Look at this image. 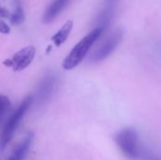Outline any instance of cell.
<instances>
[{"label": "cell", "instance_id": "cell-9", "mask_svg": "<svg viewBox=\"0 0 161 160\" xmlns=\"http://www.w3.org/2000/svg\"><path fill=\"white\" fill-rule=\"evenodd\" d=\"M73 25H74L73 21L69 20L62 25V27L55 35H53L52 41L56 46H60L61 44H63L66 41V40L68 39V37L73 29Z\"/></svg>", "mask_w": 161, "mask_h": 160}, {"label": "cell", "instance_id": "cell-5", "mask_svg": "<svg viewBox=\"0 0 161 160\" xmlns=\"http://www.w3.org/2000/svg\"><path fill=\"white\" fill-rule=\"evenodd\" d=\"M36 49L34 46H26L17 51L10 58L3 61L6 67L12 68L13 71H22L25 69L34 59Z\"/></svg>", "mask_w": 161, "mask_h": 160}, {"label": "cell", "instance_id": "cell-2", "mask_svg": "<svg viewBox=\"0 0 161 160\" xmlns=\"http://www.w3.org/2000/svg\"><path fill=\"white\" fill-rule=\"evenodd\" d=\"M115 141L120 151L125 157L130 160L139 158V135L136 129L132 127L122 129L116 134Z\"/></svg>", "mask_w": 161, "mask_h": 160}, {"label": "cell", "instance_id": "cell-4", "mask_svg": "<svg viewBox=\"0 0 161 160\" xmlns=\"http://www.w3.org/2000/svg\"><path fill=\"white\" fill-rule=\"evenodd\" d=\"M123 40V31L121 29H116L113 31L93 52L91 59L93 62H99L107 58L120 44Z\"/></svg>", "mask_w": 161, "mask_h": 160}, {"label": "cell", "instance_id": "cell-8", "mask_svg": "<svg viewBox=\"0 0 161 160\" xmlns=\"http://www.w3.org/2000/svg\"><path fill=\"white\" fill-rule=\"evenodd\" d=\"M32 140H33V134L29 133L27 134L24 140L17 145V147L14 149V151L12 152L11 156L9 157L8 160H22L25 156L27 153V150L29 149L31 143H32Z\"/></svg>", "mask_w": 161, "mask_h": 160}, {"label": "cell", "instance_id": "cell-3", "mask_svg": "<svg viewBox=\"0 0 161 160\" xmlns=\"http://www.w3.org/2000/svg\"><path fill=\"white\" fill-rule=\"evenodd\" d=\"M32 103L31 97H26L23 100V102L19 105L17 109L12 113V115L8 120L4 129L2 130L0 134V151H4L8 143L12 139V136L14 132L16 131L20 122L24 118L25 112L29 108L30 105Z\"/></svg>", "mask_w": 161, "mask_h": 160}, {"label": "cell", "instance_id": "cell-1", "mask_svg": "<svg viewBox=\"0 0 161 160\" xmlns=\"http://www.w3.org/2000/svg\"><path fill=\"white\" fill-rule=\"evenodd\" d=\"M105 29L102 27H95L83 39H81L71 50L68 56L64 58L62 66L65 70H72L75 68L86 57L92 46L102 36Z\"/></svg>", "mask_w": 161, "mask_h": 160}, {"label": "cell", "instance_id": "cell-11", "mask_svg": "<svg viewBox=\"0 0 161 160\" xmlns=\"http://www.w3.org/2000/svg\"><path fill=\"white\" fill-rule=\"evenodd\" d=\"M10 106L11 104H10L9 99L6 95L0 93V122L3 120L7 112H8Z\"/></svg>", "mask_w": 161, "mask_h": 160}, {"label": "cell", "instance_id": "cell-6", "mask_svg": "<svg viewBox=\"0 0 161 160\" xmlns=\"http://www.w3.org/2000/svg\"><path fill=\"white\" fill-rule=\"evenodd\" d=\"M57 83L58 77L54 74H47L42 79V81L38 85L36 91V98L40 104H43L52 96Z\"/></svg>", "mask_w": 161, "mask_h": 160}, {"label": "cell", "instance_id": "cell-12", "mask_svg": "<svg viewBox=\"0 0 161 160\" xmlns=\"http://www.w3.org/2000/svg\"><path fill=\"white\" fill-rule=\"evenodd\" d=\"M0 32L1 33H4V34H7V33L9 32V27L3 21H0Z\"/></svg>", "mask_w": 161, "mask_h": 160}, {"label": "cell", "instance_id": "cell-7", "mask_svg": "<svg viewBox=\"0 0 161 160\" xmlns=\"http://www.w3.org/2000/svg\"><path fill=\"white\" fill-rule=\"evenodd\" d=\"M71 0H53L42 15V21L46 24L53 22L69 5Z\"/></svg>", "mask_w": 161, "mask_h": 160}, {"label": "cell", "instance_id": "cell-10", "mask_svg": "<svg viewBox=\"0 0 161 160\" xmlns=\"http://www.w3.org/2000/svg\"><path fill=\"white\" fill-rule=\"evenodd\" d=\"M12 2H13L14 9H13V12L11 13L9 21H10V23L12 25H20L21 23L24 22V19H25L24 8H23L21 0H12Z\"/></svg>", "mask_w": 161, "mask_h": 160}, {"label": "cell", "instance_id": "cell-13", "mask_svg": "<svg viewBox=\"0 0 161 160\" xmlns=\"http://www.w3.org/2000/svg\"><path fill=\"white\" fill-rule=\"evenodd\" d=\"M116 1H117V0H105V7H104V8L113 9Z\"/></svg>", "mask_w": 161, "mask_h": 160}, {"label": "cell", "instance_id": "cell-14", "mask_svg": "<svg viewBox=\"0 0 161 160\" xmlns=\"http://www.w3.org/2000/svg\"><path fill=\"white\" fill-rule=\"evenodd\" d=\"M8 9L6 8H4L3 6H1L0 5V17H4V18H6V17H8Z\"/></svg>", "mask_w": 161, "mask_h": 160}]
</instances>
